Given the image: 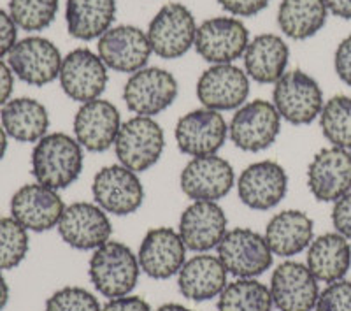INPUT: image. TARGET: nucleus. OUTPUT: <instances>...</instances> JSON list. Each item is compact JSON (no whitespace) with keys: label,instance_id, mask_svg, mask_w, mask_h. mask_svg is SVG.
<instances>
[{"label":"nucleus","instance_id":"nucleus-1","mask_svg":"<svg viewBox=\"0 0 351 311\" xmlns=\"http://www.w3.org/2000/svg\"><path fill=\"white\" fill-rule=\"evenodd\" d=\"M30 162L37 183L53 190H64L77 181L83 172V146L76 137L64 132H51L37 141Z\"/></svg>","mask_w":351,"mask_h":311},{"label":"nucleus","instance_id":"nucleus-2","mask_svg":"<svg viewBox=\"0 0 351 311\" xmlns=\"http://www.w3.org/2000/svg\"><path fill=\"white\" fill-rule=\"evenodd\" d=\"M88 273L99 294L108 299H116L130 295L136 288L141 266L137 255L127 244L120 241H108L93 250Z\"/></svg>","mask_w":351,"mask_h":311},{"label":"nucleus","instance_id":"nucleus-3","mask_svg":"<svg viewBox=\"0 0 351 311\" xmlns=\"http://www.w3.org/2000/svg\"><path fill=\"white\" fill-rule=\"evenodd\" d=\"M112 148L118 162L139 174L152 169L164 153V128L155 118L132 116L130 120L121 124Z\"/></svg>","mask_w":351,"mask_h":311},{"label":"nucleus","instance_id":"nucleus-4","mask_svg":"<svg viewBox=\"0 0 351 311\" xmlns=\"http://www.w3.org/2000/svg\"><path fill=\"white\" fill-rule=\"evenodd\" d=\"M272 104L281 120L291 125H309L324 109V92L318 81L304 71H288L274 83Z\"/></svg>","mask_w":351,"mask_h":311},{"label":"nucleus","instance_id":"nucleus-5","mask_svg":"<svg viewBox=\"0 0 351 311\" xmlns=\"http://www.w3.org/2000/svg\"><path fill=\"white\" fill-rule=\"evenodd\" d=\"M281 132V116L274 104L256 99L236 109L228 124V137L234 146L247 153L271 148Z\"/></svg>","mask_w":351,"mask_h":311},{"label":"nucleus","instance_id":"nucleus-6","mask_svg":"<svg viewBox=\"0 0 351 311\" xmlns=\"http://www.w3.org/2000/svg\"><path fill=\"white\" fill-rule=\"evenodd\" d=\"M146 34L153 53L160 58H181L195 44V16L186 5L180 2H169L149 21Z\"/></svg>","mask_w":351,"mask_h":311},{"label":"nucleus","instance_id":"nucleus-7","mask_svg":"<svg viewBox=\"0 0 351 311\" xmlns=\"http://www.w3.org/2000/svg\"><path fill=\"white\" fill-rule=\"evenodd\" d=\"M216 250L228 275L236 278H256L263 275L271 269L274 255L265 238L246 227L227 231Z\"/></svg>","mask_w":351,"mask_h":311},{"label":"nucleus","instance_id":"nucleus-8","mask_svg":"<svg viewBox=\"0 0 351 311\" xmlns=\"http://www.w3.org/2000/svg\"><path fill=\"white\" fill-rule=\"evenodd\" d=\"M180 92L171 72L160 67H144L130 74L123 88V100L128 111L136 116H153L164 113L174 104Z\"/></svg>","mask_w":351,"mask_h":311},{"label":"nucleus","instance_id":"nucleus-9","mask_svg":"<svg viewBox=\"0 0 351 311\" xmlns=\"http://www.w3.org/2000/svg\"><path fill=\"white\" fill-rule=\"evenodd\" d=\"M228 137V125L219 111L199 108L178 120L174 139L180 152L192 157L216 155Z\"/></svg>","mask_w":351,"mask_h":311},{"label":"nucleus","instance_id":"nucleus-10","mask_svg":"<svg viewBox=\"0 0 351 311\" xmlns=\"http://www.w3.org/2000/svg\"><path fill=\"white\" fill-rule=\"evenodd\" d=\"M62 62L64 56L60 49L49 39L39 36L18 41L8 55L12 74L32 87H46L53 83L60 76Z\"/></svg>","mask_w":351,"mask_h":311},{"label":"nucleus","instance_id":"nucleus-11","mask_svg":"<svg viewBox=\"0 0 351 311\" xmlns=\"http://www.w3.org/2000/svg\"><path fill=\"white\" fill-rule=\"evenodd\" d=\"M250 44L246 25L234 16H216L197 27L195 49L209 64H232L244 55Z\"/></svg>","mask_w":351,"mask_h":311},{"label":"nucleus","instance_id":"nucleus-12","mask_svg":"<svg viewBox=\"0 0 351 311\" xmlns=\"http://www.w3.org/2000/svg\"><path fill=\"white\" fill-rule=\"evenodd\" d=\"M92 194L95 204L116 216L132 215L144 203V187L139 176L121 164L100 169L93 178Z\"/></svg>","mask_w":351,"mask_h":311},{"label":"nucleus","instance_id":"nucleus-13","mask_svg":"<svg viewBox=\"0 0 351 311\" xmlns=\"http://www.w3.org/2000/svg\"><path fill=\"white\" fill-rule=\"evenodd\" d=\"M250 95V78L246 71L234 64H215L200 74L197 81V99L202 108L215 111H236Z\"/></svg>","mask_w":351,"mask_h":311},{"label":"nucleus","instance_id":"nucleus-14","mask_svg":"<svg viewBox=\"0 0 351 311\" xmlns=\"http://www.w3.org/2000/svg\"><path fill=\"white\" fill-rule=\"evenodd\" d=\"M56 229L62 240L76 250H97L108 243L112 234L108 213L99 204L84 200L65 206Z\"/></svg>","mask_w":351,"mask_h":311},{"label":"nucleus","instance_id":"nucleus-15","mask_svg":"<svg viewBox=\"0 0 351 311\" xmlns=\"http://www.w3.org/2000/svg\"><path fill=\"white\" fill-rule=\"evenodd\" d=\"M60 87L69 99L76 102L100 99L108 87V67L97 53L77 48L64 56L60 69Z\"/></svg>","mask_w":351,"mask_h":311},{"label":"nucleus","instance_id":"nucleus-16","mask_svg":"<svg viewBox=\"0 0 351 311\" xmlns=\"http://www.w3.org/2000/svg\"><path fill=\"white\" fill-rule=\"evenodd\" d=\"M97 51L106 67L123 74H134L146 67L153 49L148 34L134 25L111 27L99 39Z\"/></svg>","mask_w":351,"mask_h":311},{"label":"nucleus","instance_id":"nucleus-17","mask_svg":"<svg viewBox=\"0 0 351 311\" xmlns=\"http://www.w3.org/2000/svg\"><path fill=\"white\" fill-rule=\"evenodd\" d=\"M180 185L184 196L193 200L218 203L236 185V172L228 160L218 155L195 157L183 168Z\"/></svg>","mask_w":351,"mask_h":311},{"label":"nucleus","instance_id":"nucleus-18","mask_svg":"<svg viewBox=\"0 0 351 311\" xmlns=\"http://www.w3.org/2000/svg\"><path fill=\"white\" fill-rule=\"evenodd\" d=\"M288 174L274 160H260L247 165L237 180V194L244 206L267 211L287 197Z\"/></svg>","mask_w":351,"mask_h":311},{"label":"nucleus","instance_id":"nucleus-19","mask_svg":"<svg viewBox=\"0 0 351 311\" xmlns=\"http://www.w3.org/2000/svg\"><path fill=\"white\" fill-rule=\"evenodd\" d=\"M307 188L319 203H335L351 192V152L324 148L307 168Z\"/></svg>","mask_w":351,"mask_h":311},{"label":"nucleus","instance_id":"nucleus-20","mask_svg":"<svg viewBox=\"0 0 351 311\" xmlns=\"http://www.w3.org/2000/svg\"><path fill=\"white\" fill-rule=\"evenodd\" d=\"M65 204L58 190L40 183L23 185L11 197V216L27 231L46 232L58 225Z\"/></svg>","mask_w":351,"mask_h":311},{"label":"nucleus","instance_id":"nucleus-21","mask_svg":"<svg viewBox=\"0 0 351 311\" xmlns=\"http://www.w3.org/2000/svg\"><path fill=\"white\" fill-rule=\"evenodd\" d=\"M121 124V115L114 104L106 99L88 100L81 104L74 116V137L86 152H108L114 146Z\"/></svg>","mask_w":351,"mask_h":311},{"label":"nucleus","instance_id":"nucleus-22","mask_svg":"<svg viewBox=\"0 0 351 311\" xmlns=\"http://www.w3.org/2000/svg\"><path fill=\"white\" fill-rule=\"evenodd\" d=\"M223 207L215 200H193L181 213L180 235L186 250L208 253L218 248L219 241L228 231Z\"/></svg>","mask_w":351,"mask_h":311},{"label":"nucleus","instance_id":"nucleus-23","mask_svg":"<svg viewBox=\"0 0 351 311\" xmlns=\"http://www.w3.org/2000/svg\"><path fill=\"white\" fill-rule=\"evenodd\" d=\"M271 295L280 311H313L319 295L318 279L306 264L288 260L272 271Z\"/></svg>","mask_w":351,"mask_h":311},{"label":"nucleus","instance_id":"nucleus-24","mask_svg":"<svg viewBox=\"0 0 351 311\" xmlns=\"http://www.w3.org/2000/svg\"><path fill=\"white\" fill-rule=\"evenodd\" d=\"M141 271L153 279H169L186 262V246L171 227L149 229L137 253Z\"/></svg>","mask_w":351,"mask_h":311},{"label":"nucleus","instance_id":"nucleus-25","mask_svg":"<svg viewBox=\"0 0 351 311\" xmlns=\"http://www.w3.org/2000/svg\"><path fill=\"white\" fill-rule=\"evenodd\" d=\"M227 269L221 260L209 253L188 259L178 273V287L183 297L195 303L218 297L227 287Z\"/></svg>","mask_w":351,"mask_h":311},{"label":"nucleus","instance_id":"nucleus-26","mask_svg":"<svg viewBox=\"0 0 351 311\" xmlns=\"http://www.w3.org/2000/svg\"><path fill=\"white\" fill-rule=\"evenodd\" d=\"M315 235L313 220L299 209H285L276 213L265 227V241L274 255L295 257L309 248Z\"/></svg>","mask_w":351,"mask_h":311},{"label":"nucleus","instance_id":"nucleus-27","mask_svg":"<svg viewBox=\"0 0 351 311\" xmlns=\"http://www.w3.org/2000/svg\"><path fill=\"white\" fill-rule=\"evenodd\" d=\"M243 58L247 78L260 84H274L287 72L290 49L283 37L260 34L250 41Z\"/></svg>","mask_w":351,"mask_h":311},{"label":"nucleus","instance_id":"nucleus-28","mask_svg":"<svg viewBox=\"0 0 351 311\" xmlns=\"http://www.w3.org/2000/svg\"><path fill=\"white\" fill-rule=\"evenodd\" d=\"M307 268L318 281L334 284L344 279L351 266V244L339 232L318 235L307 248Z\"/></svg>","mask_w":351,"mask_h":311},{"label":"nucleus","instance_id":"nucleus-29","mask_svg":"<svg viewBox=\"0 0 351 311\" xmlns=\"http://www.w3.org/2000/svg\"><path fill=\"white\" fill-rule=\"evenodd\" d=\"M0 124L8 137L18 143H37L48 134V109L30 97L11 99L0 109Z\"/></svg>","mask_w":351,"mask_h":311},{"label":"nucleus","instance_id":"nucleus-30","mask_svg":"<svg viewBox=\"0 0 351 311\" xmlns=\"http://www.w3.org/2000/svg\"><path fill=\"white\" fill-rule=\"evenodd\" d=\"M116 18V0H67L65 21L72 37L100 39Z\"/></svg>","mask_w":351,"mask_h":311},{"label":"nucleus","instance_id":"nucleus-31","mask_svg":"<svg viewBox=\"0 0 351 311\" xmlns=\"http://www.w3.org/2000/svg\"><path fill=\"white\" fill-rule=\"evenodd\" d=\"M327 14L325 0H281L278 25L287 37L304 41L316 36L325 27Z\"/></svg>","mask_w":351,"mask_h":311},{"label":"nucleus","instance_id":"nucleus-32","mask_svg":"<svg viewBox=\"0 0 351 311\" xmlns=\"http://www.w3.org/2000/svg\"><path fill=\"white\" fill-rule=\"evenodd\" d=\"M271 288L255 278H239L227 284L218 295V311H272Z\"/></svg>","mask_w":351,"mask_h":311},{"label":"nucleus","instance_id":"nucleus-33","mask_svg":"<svg viewBox=\"0 0 351 311\" xmlns=\"http://www.w3.org/2000/svg\"><path fill=\"white\" fill-rule=\"evenodd\" d=\"M319 127L332 146L351 152V97L334 95L328 99L319 113Z\"/></svg>","mask_w":351,"mask_h":311},{"label":"nucleus","instance_id":"nucleus-34","mask_svg":"<svg viewBox=\"0 0 351 311\" xmlns=\"http://www.w3.org/2000/svg\"><path fill=\"white\" fill-rule=\"evenodd\" d=\"M60 0H9V14L18 28L40 32L55 21Z\"/></svg>","mask_w":351,"mask_h":311},{"label":"nucleus","instance_id":"nucleus-35","mask_svg":"<svg viewBox=\"0 0 351 311\" xmlns=\"http://www.w3.org/2000/svg\"><path fill=\"white\" fill-rule=\"evenodd\" d=\"M30 246L28 231L12 216L0 218V271H9L25 260Z\"/></svg>","mask_w":351,"mask_h":311},{"label":"nucleus","instance_id":"nucleus-36","mask_svg":"<svg viewBox=\"0 0 351 311\" xmlns=\"http://www.w3.org/2000/svg\"><path fill=\"white\" fill-rule=\"evenodd\" d=\"M44 311H102L99 299L83 287H64L46 301Z\"/></svg>","mask_w":351,"mask_h":311},{"label":"nucleus","instance_id":"nucleus-37","mask_svg":"<svg viewBox=\"0 0 351 311\" xmlns=\"http://www.w3.org/2000/svg\"><path fill=\"white\" fill-rule=\"evenodd\" d=\"M315 311H351V281L339 279L319 292Z\"/></svg>","mask_w":351,"mask_h":311},{"label":"nucleus","instance_id":"nucleus-38","mask_svg":"<svg viewBox=\"0 0 351 311\" xmlns=\"http://www.w3.org/2000/svg\"><path fill=\"white\" fill-rule=\"evenodd\" d=\"M332 224H334L335 232H339L346 240H351V192L334 203Z\"/></svg>","mask_w":351,"mask_h":311},{"label":"nucleus","instance_id":"nucleus-39","mask_svg":"<svg viewBox=\"0 0 351 311\" xmlns=\"http://www.w3.org/2000/svg\"><path fill=\"white\" fill-rule=\"evenodd\" d=\"M271 0H218V4L234 16H255Z\"/></svg>","mask_w":351,"mask_h":311},{"label":"nucleus","instance_id":"nucleus-40","mask_svg":"<svg viewBox=\"0 0 351 311\" xmlns=\"http://www.w3.org/2000/svg\"><path fill=\"white\" fill-rule=\"evenodd\" d=\"M18 43V25L8 11L0 9V58L9 55L14 44Z\"/></svg>","mask_w":351,"mask_h":311},{"label":"nucleus","instance_id":"nucleus-41","mask_svg":"<svg viewBox=\"0 0 351 311\" xmlns=\"http://www.w3.org/2000/svg\"><path fill=\"white\" fill-rule=\"evenodd\" d=\"M334 67L339 80L348 87H351V36L341 41V44L335 49Z\"/></svg>","mask_w":351,"mask_h":311},{"label":"nucleus","instance_id":"nucleus-42","mask_svg":"<svg viewBox=\"0 0 351 311\" xmlns=\"http://www.w3.org/2000/svg\"><path fill=\"white\" fill-rule=\"evenodd\" d=\"M102 311H153L149 304L139 295H123L109 299V303L102 308Z\"/></svg>","mask_w":351,"mask_h":311},{"label":"nucleus","instance_id":"nucleus-43","mask_svg":"<svg viewBox=\"0 0 351 311\" xmlns=\"http://www.w3.org/2000/svg\"><path fill=\"white\" fill-rule=\"evenodd\" d=\"M12 88H14V74L9 64L0 60V109L11 100Z\"/></svg>","mask_w":351,"mask_h":311},{"label":"nucleus","instance_id":"nucleus-44","mask_svg":"<svg viewBox=\"0 0 351 311\" xmlns=\"http://www.w3.org/2000/svg\"><path fill=\"white\" fill-rule=\"evenodd\" d=\"M325 5L334 16L351 20V0H325Z\"/></svg>","mask_w":351,"mask_h":311},{"label":"nucleus","instance_id":"nucleus-45","mask_svg":"<svg viewBox=\"0 0 351 311\" xmlns=\"http://www.w3.org/2000/svg\"><path fill=\"white\" fill-rule=\"evenodd\" d=\"M8 301H9V285L8 281H5L2 271H0V311L4 310Z\"/></svg>","mask_w":351,"mask_h":311},{"label":"nucleus","instance_id":"nucleus-46","mask_svg":"<svg viewBox=\"0 0 351 311\" xmlns=\"http://www.w3.org/2000/svg\"><path fill=\"white\" fill-rule=\"evenodd\" d=\"M155 311H192L190 308L183 306V304H178V303H167V304H162L158 310Z\"/></svg>","mask_w":351,"mask_h":311},{"label":"nucleus","instance_id":"nucleus-47","mask_svg":"<svg viewBox=\"0 0 351 311\" xmlns=\"http://www.w3.org/2000/svg\"><path fill=\"white\" fill-rule=\"evenodd\" d=\"M8 134H5V130L2 128V125H0V160L4 159L5 152H8Z\"/></svg>","mask_w":351,"mask_h":311}]
</instances>
